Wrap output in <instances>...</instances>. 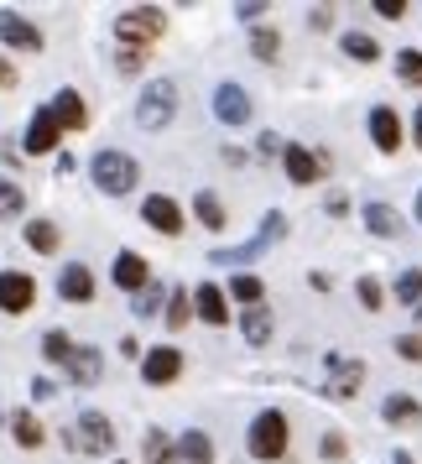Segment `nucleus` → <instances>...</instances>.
<instances>
[{
    "label": "nucleus",
    "instance_id": "1",
    "mask_svg": "<svg viewBox=\"0 0 422 464\" xmlns=\"http://www.w3.org/2000/svg\"><path fill=\"white\" fill-rule=\"evenodd\" d=\"M245 449H251V459L272 464L287 454V412H276V407H266V412H255L251 433H245Z\"/></svg>",
    "mask_w": 422,
    "mask_h": 464
},
{
    "label": "nucleus",
    "instance_id": "2",
    "mask_svg": "<svg viewBox=\"0 0 422 464\" xmlns=\"http://www.w3.org/2000/svg\"><path fill=\"white\" fill-rule=\"evenodd\" d=\"M162 32H168V16H162L157 5H130V11L115 16V37H120V47H141V53H147V43H157Z\"/></svg>",
    "mask_w": 422,
    "mask_h": 464
},
{
    "label": "nucleus",
    "instance_id": "3",
    "mask_svg": "<svg viewBox=\"0 0 422 464\" xmlns=\"http://www.w3.org/2000/svg\"><path fill=\"white\" fill-rule=\"evenodd\" d=\"M89 172H94V188L110 193V198L130 193V188H136V178H141L136 157H126V151H100V157L89 162Z\"/></svg>",
    "mask_w": 422,
    "mask_h": 464
},
{
    "label": "nucleus",
    "instance_id": "4",
    "mask_svg": "<svg viewBox=\"0 0 422 464\" xmlns=\"http://www.w3.org/2000/svg\"><path fill=\"white\" fill-rule=\"evenodd\" d=\"M172 115H177V84L172 79H151L141 105H136V126L141 130H168Z\"/></svg>",
    "mask_w": 422,
    "mask_h": 464
},
{
    "label": "nucleus",
    "instance_id": "5",
    "mask_svg": "<svg viewBox=\"0 0 422 464\" xmlns=\"http://www.w3.org/2000/svg\"><path fill=\"white\" fill-rule=\"evenodd\" d=\"M282 235H287V214H266V219H261V230H255V240H245V246H230V251H214L209 261H219V266H230V261H255V256L266 251V246H272V240H282Z\"/></svg>",
    "mask_w": 422,
    "mask_h": 464
},
{
    "label": "nucleus",
    "instance_id": "6",
    "mask_svg": "<svg viewBox=\"0 0 422 464\" xmlns=\"http://www.w3.org/2000/svg\"><path fill=\"white\" fill-rule=\"evenodd\" d=\"M141 376H147V386H172V381L183 376V350H177V344H157V350H147Z\"/></svg>",
    "mask_w": 422,
    "mask_h": 464
},
{
    "label": "nucleus",
    "instance_id": "7",
    "mask_svg": "<svg viewBox=\"0 0 422 464\" xmlns=\"http://www.w3.org/2000/svg\"><path fill=\"white\" fill-rule=\"evenodd\" d=\"M0 43L11 53H43V32L26 22L22 11H0Z\"/></svg>",
    "mask_w": 422,
    "mask_h": 464
},
{
    "label": "nucleus",
    "instance_id": "8",
    "mask_svg": "<svg viewBox=\"0 0 422 464\" xmlns=\"http://www.w3.org/2000/svg\"><path fill=\"white\" fill-rule=\"evenodd\" d=\"M68 443L84 449V454H105V449H115V428H110L105 412H84V418H79V433Z\"/></svg>",
    "mask_w": 422,
    "mask_h": 464
},
{
    "label": "nucleus",
    "instance_id": "9",
    "mask_svg": "<svg viewBox=\"0 0 422 464\" xmlns=\"http://www.w3.org/2000/svg\"><path fill=\"white\" fill-rule=\"evenodd\" d=\"M37 303V282L26 272H0V314H26Z\"/></svg>",
    "mask_w": 422,
    "mask_h": 464
},
{
    "label": "nucleus",
    "instance_id": "10",
    "mask_svg": "<svg viewBox=\"0 0 422 464\" xmlns=\"http://www.w3.org/2000/svg\"><path fill=\"white\" fill-rule=\"evenodd\" d=\"M141 219H147L157 235H177V230H183V209H177V198H168V193H147Z\"/></svg>",
    "mask_w": 422,
    "mask_h": 464
},
{
    "label": "nucleus",
    "instance_id": "11",
    "mask_svg": "<svg viewBox=\"0 0 422 464\" xmlns=\"http://www.w3.org/2000/svg\"><path fill=\"white\" fill-rule=\"evenodd\" d=\"M58 136H63V121L53 115V105H43L37 115H32V126H26V151H32V157H43V151L58 147Z\"/></svg>",
    "mask_w": 422,
    "mask_h": 464
},
{
    "label": "nucleus",
    "instance_id": "12",
    "mask_svg": "<svg viewBox=\"0 0 422 464\" xmlns=\"http://www.w3.org/2000/svg\"><path fill=\"white\" fill-rule=\"evenodd\" d=\"M115 287L120 293H147L151 287V266H147V256H136V251H120L115 256Z\"/></svg>",
    "mask_w": 422,
    "mask_h": 464
},
{
    "label": "nucleus",
    "instance_id": "13",
    "mask_svg": "<svg viewBox=\"0 0 422 464\" xmlns=\"http://www.w3.org/2000/svg\"><path fill=\"white\" fill-rule=\"evenodd\" d=\"M214 115H219L225 126H245V121H251V94L240 84H219L214 89Z\"/></svg>",
    "mask_w": 422,
    "mask_h": 464
},
{
    "label": "nucleus",
    "instance_id": "14",
    "mask_svg": "<svg viewBox=\"0 0 422 464\" xmlns=\"http://www.w3.org/2000/svg\"><path fill=\"white\" fill-rule=\"evenodd\" d=\"M360 381H365V365H360V360H334V371H329V381H323V397L350 401L360 392Z\"/></svg>",
    "mask_w": 422,
    "mask_h": 464
},
{
    "label": "nucleus",
    "instance_id": "15",
    "mask_svg": "<svg viewBox=\"0 0 422 464\" xmlns=\"http://www.w3.org/2000/svg\"><path fill=\"white\" fill-rule=\"evenodd\" d=\"M282 168H287V178L293 183H318V172H323V157H313L308 147H297V141H287V151H282Z\"/></svg>",
    "mask_w": 422,
    "mask_h": 464
},
{
    "label": "nucleus",
    "instance_id": "16",
    "mask_svg": "<svg viewBox=\"0 0 422 464\" xmlns=\"http://www.w3.org/2000/svg\"><path fill=\"white\" fill-rule=\"evenodd\" d=\"M193 308H198V318L214 324V329H225V324H230V303H225V293H219L214 282H198V287H193Z\"/></svg>",
    "mask_w": 422,
    "mask_h": 464
},
{
    "label": "nucleus",
    "instance_id": "17",
    "mask_svg": "<svg viewBox=\"0 0 422 464\" xmlns=\"http://www.w3.org/2000/svg\"><path fill=\"white\" fill-rule=\"evenodd\" d=\"M63 371L73 376V386H94V381H100V371H105V355H100L94 344H73V355H68Z\"/></svg>",
    "mask_w": 422,
    "mask_h": 464
},
{
    "label": "nucleus",
    "instance_id": "18",
    "mask_svg": "<svg viewBox=\"0 0 422 464\" xmlns=\"http://www.w3.org/2000/svg\"><path fill=\"white\" fill-rule=\"evenodd\" d=\"M370 141H376V151H397L401 147V115L391 105L370 110Z\"/></svg>",
    "mask_w": 422,
    "mask_h": 464
},
{
    "label": "nucleus",
    "instance_id": "19",
    "mask_svg": "<svg viewBox=\"0 0 422 464\" xmlns=\"http://www.w3.org/2000/svg\"><path fill=\"white\" fill-rule=\"evenodd\" d=\"M58 293H63V303H89L94 297V272L84 261H68L63 276H58Z\"/></svg>",
    "mask_w": 422,
    "mask_h": 464
},
{
    "label": "nucleus",
    "instance_id": "20",
    "mask_svg": "<svg viewBox=\"0 0 422 464\" xmlns=\"http://www.w3.org/2000/svg\"><path fill=\"white\" fill-rule=\"evenodd\" d=\"M53 115L63 121V130H84V126H89V110H84V100H79V89H58Z\"/></svg>",
    "mask_w": 422,
    "mask_h": 464
},
{
    "label": "nucleus",
    "instance_id": "21",
    "mask_svg": "<svg viewBox=\"0 0 422 464\" xmlns=\"http://www.w3.org/2000/svg\"><path fill=\"white\" fill-rule=\"evenodd\" d=\"M365 230L380 235V240H397L401 235V214L391 204H365Z\"/></svg>",
    "mask_w": 422,
    "mask_h": 464
},
{
    "label": "nucleus",
    "instance_id": "22",
    "mask_svg": "<svg viewBox=\"0 0 422 464\" xmlns=\"http://www.w3.org/2000/svg\"><path fill=\"white\" fill-rule=\"evenodd\" d=\"M177 459L183 464H214V443L204 428H188L183 439H177Z\"/></svg>",
    "mask_w": 422,
    "mask_h": 464
},
{
    "label": "nucleus",
    "instance_id": "23",
    "mask_svg": "<svg viewBox=\"0 0 422 464\" xmlns=\"http://www.w3.org/2000/svg\"><path fill=\"white\" fill-rule=\"evenodd\" d=\"M240 334H245V344H266V339H272V308H266V303L245 308V318H240Z\"/></svg>",
    "mask_w": 422,
    "mask_h": 464
},
{
    "label": "nucleus",
    "instance_id": "24",
    "mask_svg": "<svg viewBox=\"0 0 422 464\" xmlns=\"http://www.w3.org/2000/svg\"><path fill=\"white\" fill-rule=\"evenodd\" d=\"M380 418H386V422H401V428H412V422L422 418V407L407 397V392H391V397L380 401Z\"/></svg>",
    "mask_w": 422,
    "mask_h": 464
},
{
    "label": "nucleus",
    "instance_id": "25",
    "mask_svg": "<svg viewBox=\"0 0 422 464\" xmlns=\"http://www.w3.org/2000/svg\"><path fill=\"white\" fill-rule=\"evenodd\" d=\"M193 214H198V225L214 230V235L230 225V214H225V204H219V193H198V198H193Z\"/></svg>",
    "mask_w": 422,
    "mask_h": 464
},
{
    "label": "nucleus",
    "instance_id": "26",
    "mask_svg": "<svg viewBox=\"0 0 422 464\" xmlns=\"http://www.w3.org/2000/svg\"><path fill=\"white\" fill-rule=\"evenodd\" d=\"M11 439L22 443V449H43V443H47V428L32 418V412H16V418H11Z\"/></svg>",
    "mask_w": 422,
    "mask_h": 464
},
{
    "label": "nucleus",
    "instance_id": "27",
    "mask_svg": "<svg viewBox=\"0 0 422 464\" xmlns=\"http://www.w3.org/2000/svg\"><path fill=\"white\" fill-rule=\"evenodd\" d=\"M26 246L37 256H53L58 251V225L53 219H26Z\"/></svg>",
    "mask_w": 422,
    "mask_h": 464
},
{
    "label": "nucleus",
    "instance_id": "28",
    "mask_svg": "<svg viewBox=\"0 0 422 464\" xmlns=\"http://www.w3.org/2000/svg\"><path fill=\"white\" fill-rule=\"evenodd\" d=\"M251 53L261 58V63H276V58H282V32H276V26H255L251 32Z\"/></svg>",
    "mask_w": 422,
    "mask_h": 464
},
{
    "label": "nucleus",
    "instance_id": "29",
    "mask_svg": "<svg viewBox=\"0 0 422 464\" xmlns=\"http://www.w3.org/2000/svg\"><path fill=\"white\" fill-rule=\"evenodd\" d=\"M230 297H240L245 308H255V303H266V282L251 272H240V276H230Z\"/></svg>",
    "mask_w": 422,
    "mask_h": 464
},
{
    "label": "nucleus",
    "instance_id": "30",
    "mask_svg": "<svg viewBox=\"0 0 422 464\" xmlns=\"http://www.w3.org/2000/svg\"><path fill=\"white\" fill-rule=\"evenodd\" d=\"M141 454H147V464H172V443L162 428H147L141 433Z\"/></svg>",
    "mask_w": 422,
    "mask_h": 464
},
{
    "label": "nucleus",
    "instance_id": "31",
    "mask_svg": "<svg viewBox=\"0 0 422 464\" xmlns=\"http://www.w3.org/2000/svg\"><path fill=\"white\" fill-rule=\"evenodd\" d=\"M344 53H350L355 63H376V58H380L376 37H365V32H344Z\"/></svg>",
    "mask_w": 422,
    "mask_h": 464
},
{
    "label": "nucleus",
    "instance_id": "32",
    "mask_svg": "<svg viewBox=\"0 0 422 464\" xmlns=\"http://www.w3.org/2000/svg\"><path fill=\"white\" fill-rule=\"evenodd\" d=\"M68 355H73V339H68L63 329H47V334H43V360H53V365H68Z\"/></svg>",
    "mask_w": 422,
    "mask_h": 464
},
{
    "label": "nucleus",
    "instance_id": "33",
    "mask_svg": "<svg viewBox=\"0 0 422 464\" xmlns=\"http://www.w3.org/2000/svg\"><path fill=\"white\" fill-rule=\"evenodd\" d=\"M397 79H401V84H412V89H422V53L401 47V53H397Z\"/></svg>",
    "mask_w": 422,
    "mask_h": 464
},
{
    "label": "nucleus",
    "instance_id": "34",
    "mask_svg": "<svg viewBox=\"0 0 422 464\" xmlns=\"http://www.w3.org/2000/svg\"><path fill=\"white\" fill-rule=\"evenodd\" d=\"M355 293H360V308H365V314L386 308V287H380L376 276H360V282H355Z\"/></svg>",
    "mask_w": 422,
    "mask_h": 464
},
{
    "label": "nucleus",
    "instance_id": "35",
    "mask_svg": "<svg viewBox=\"0 0 422 464\" xmlns=\"http://www.w3.org/2000/svg\"><path fill=\"white\" fill-rule=\"evenodd\" d=\"M397 303H412V308H422V272H401V276H397Z\"/></svg>",
    "mask_w": 422,
    "mask_h": 464
},
{
    "label": "nucleus",
    "instance_id": "36",
    "mask_svg": "<svg viewBox=\"0 0 422 464\" xmlns=\"http://www.w3.org/2000/svg\"><path fill=\"white\" fill-rule=\"evenodd\" d=\"M188 314H198V308L188 303V287H177V293H172V308H168V329H183Z\"/></svg>",
    "mask_w": 422,
    "mask_h": 464
},
{
    "label": "nucleus",
    "instance_id": "37",
    "mask_svg": "<svg viewBox=\"0 0 422 464\" xmlns=\"http://www.w3.org/2000/svg\"><path fill=\"white\" fill-rule=\"evenodd\" d=\"M22 188H16V183H11V178H0V214H5V219H16V214H22Z\"/></svg>",
    "mask_w": 422,
    "mask_h": 464
},
{
    "label": "nucleus",
    "instance_id": "38",
    "mask_svg": "<svg viewBox=\"0 0 422 464\" xmlns=\"http://www.w3.org/2000/svg\"><path fill=\"white\" fill-rule=\"evenodd\" d=\"M318 454H323V459H344V433H323Z\"/></svg>",
    "mask_w": 422,
    "mask_h": 464
},
{
    "label": "nucleus",
    "instance_id": "39",
    "mask_svg": "<svg viewBox=\"0 0 422 464\" xmlns=\"http://www.w3.org/2000/svg\"><path fill=\"white\" fill-rule=\"evenodd\" d=\"M397 355L401 360H422V334H401L397 339Z\"/></svg>",
    "mask_w": 422,
    "mask_h": 464
},
{
    "label": "nucleus",
    "instance_id": "40",
    "mask_svg": "<svg viewBox=\"0 0 422 464\" xmlns=\"http://www.w3.org/2000/svg\"><path fill=\"white\" fill-rule=\"evenodd\" d=\"M255 151H261V157H282V151H287V141H282V136H272V130H266V136L255 141Z\"/></svg>",
    "mask_w": 422,
    "mask_h": 464
},
{
    "label": "nucleus",
    "instance_id": "41",
    "mask_svg": "<svg viewBox=\"0 0 422 464\" xmlns=\"http://www.w3.org/2000/svg\"><path fill=\"white\" fill-rule=\"evenodd\" d=\"M130 314H136V318H147V314H157V287H147V293L136 297V303H130Z\"/></svg>",
    "mask_w": 422,
    "mask_h": 464
},
{
    "label": "nucleus",
    "instance_id": "42",
    "mask_svg": "<svg viewBox=\"0 0 422 464\" xmlns=\"http://www.w3.org/2000/svg\"><path fill=\"white\" fill-rule=\"evenodd\" d=\"M370 11H376V16H386V22H397L407 5H401V0H370Z\"/></svg>",
    "mask_w": 422,
    "mask_h": 464
},
{
    "label": "nucleus",
    "instance_id": "43",
    "mask_svg": "<svg viewBox=\"0 0 422 464\" xmlns=\"http://www.w3.org/2000/svg\"><path fill=\"white\" fill-rule=\"evenodd\" d=\"M115 63H120V73H136V68H141V47H120Z\"/></svg>",
    "mask_w": 422,
    "mask_h": 464
},
{
    "label": "nucleus",
    "instance_id": "44",
    "mask_svg": "<svg viewBox=\"0 0 422 464\" xmlns=\"http://www.w3.org/2000/svg\"><path fill=\"white\" fill-rule=\"evenodd\" d=\"M261 11H266L261 0H245V5H235V16H240V22H261Z\"/></svg>",
    "mask_w": 422,
    "mask_h": 464
},
{
    "label": "nucleus",
    "instance_id": "45",
    "mask_svg": "<svg viewBox=\"0 0 422 464\" xmlns=\"http://www.w3.org/2000/svg\"><path fill=\"white\" fill-rule=\"evenodd\" d=\"M0 89H16V68L5 63V58H0Z\"/></svg>",
    "mask_w": 422,
    "mask_h": 464
},
{
    "label": "nucleus",
    "instance_id": "46",
    "mask_svg": "<svg viewBox=\"0 0 422 464\" xmlns=\"http://www.w3.org/2000/svg\"><path fill=\"white\" fill-rule=\"evenodd\" d=\"M308 22H313V26H318V32H323V26L334 22V11H329V5H318V11H313V16H308Z\"/></svg>",
    "mask_w": 422,
    "mask_h": 464
},
{
    "label": "nucleus",
    "instance_id": "47",
    "mask_svg": "<svg viewBox=\"0 0 422 464\" xmlns=\"http://www.w3.org/2000/svg\"><path fill=\"white\" fill-rule=\"evenodd\" d=\"M412 130H417V147H422V110H417V121H412Z\"/></svg>",
    "mask_w": 422,
    "mask_h": 464
},
{
    "label": "nucleus",
    "instance_id": "48",
    "mask_svg": "<svg viewBox=\"0 0 422 464\" xmlns=\"http://www.w3.org/2000/svg\"><path fill=\"white\" fill-rule=\"evenodd\" d=\"M391 464H412V454H397V459H391Z\"/></svg>",
    "mask_w": 422,
    "mask_h": 464
},
{
    "label": "nucleus",
    "instance_id": "49",
    "mask_svg": "<svg viewBox=\"0 0 422 464\" xmlns=\"http://www.w3.org/2000/svg\"><path fill=\"white\" fill-rule=\"evenodd\" d=\"M417 219H422V188H417Z\"/></svg>",
    "mask_w": 422,
    "mask_h": 464
},
{
    "label": "nucleus",
    "instance_id": "50",
    "mask_svg": "<svg viewBox=\"0 0 422 464\" xmlns=\"http://www.w3.org/2000/svg\"><path fill=\"white\" fill-rule=\"evenodd\" d=\"M417 318H422V308H417Z\"/></svg>",
    "mask_w": 422,
    "mask_h": 464
}]
</instances>
